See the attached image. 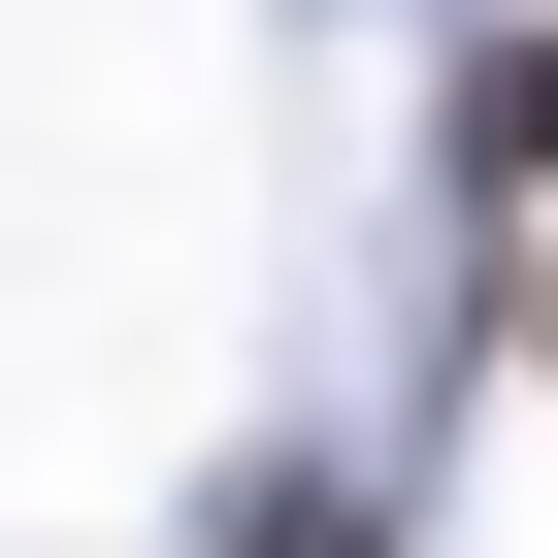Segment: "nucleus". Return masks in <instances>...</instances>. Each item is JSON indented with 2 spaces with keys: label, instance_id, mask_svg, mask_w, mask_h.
Segmentation results:
<instances>
[{
  "label": "nucleus",
  "instance_id": "1",
  "mask_svg": "<svg viewBox=\"0 0 558 558\" xmlns=\"http://www.w3.org/2000/svg\"><path fill=\"white\" fill-rule=\"evenodd\" d=\"M460 197H493V230L558 197V34H460Z\"/></svg>",
  "mask_w": 558,
  "mask_h": 558
}]
</instances>
